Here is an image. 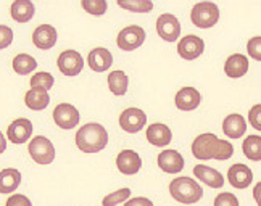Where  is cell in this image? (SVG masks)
<instances>
[{
	"instance_id": "1",
	"label": "cell",
	"mask_w": 261,
	"mask_h": 206,
	"mask_svg": "<svg viewBox=\"0 0 261 206\" xmlns=\"http://www.w3.org/2000/svg\"><path fill=\"white\" fill-rule=\"evenodd\" d=\"M234 153V146L227 140H221L215 134H202L192 142V155L198 160H229Z\"/></svg>"
},
{
	"instance_id": "2",
	"label": "cell",
	"mask_w": 261,
	"mask_h": 206,
	"mask_svg": "<svg viewBox=\"0 0 261 206\" xmlns=\"http://www.w3.org/2000/svg\"><path fill=\"white\" fill-rule=\"evenodd\" d=\"M108 143V132L102 124L90 123L76 132V145L84 153H98Z\"/></svg>"
},
{
	"instance_id": "3",
	"label": "cell",
	"mask_w": 261,
	"mask_h": 206,
	"mask_svg": "<svg viewBox=\"0 0 261 206\" xmlns=\"http://www.w3.org/2000/svg\"><path fill=\"white\" fill-rule=\"evenodd\" d=\"M169 193L179 203L192 204L197 203L198 200H202L203 189L195 181L184 175V178H177L171 181V184H169Z\"/></svg>"
},
{
	"instance_id": "4",
	"label": "cell",
	"mask_w": 261,
	"mask_h": 206,
	"mask_svg": "<svg viewBox=\"0 0 261 206\" xmlns=\"http://www.w3.org/2000/svg\"><path fill=\"white\" fill-rule=\"evenodd\" d=\"M190 19H192L194 26L208 29L218 23L219 8L213 2H198L194 5L192 12H190Z\"/></svg>"
},
{
	"instance_id": "5",
	"label": "cell",
	"mask_w": 261,
	"mask_h": 206,
	"mask_svg": "<svg viewBox=\"0 0 261 206\" xmlns=\"http://www.w3.org/2000/svg\"><path fill=\"white\" fill-rule=\"evenodd\" d=\"M29 155L37 164H50L55 160V149L54 143L50 142L47 137L44 135H37L29 142Z\"/></svg>"
},
{
	"instance_id": "6",
	"label": "cell",
	"mask_w": 261,
	"mask_h": 206,
	"mask_svg": "<svg viewBox=\"0 0 261 206\" xmlns=\"http://www.w3.org/2000/svg\"><path fill=\"white\" fill-rule=\"evenodd\" d=\"M145 41V31L140 26H127L124 27L121 33L118 34V39H116V44L118 47L121 48V50H126V52H130V50H136L140 45L144 44Z\"/></svg>"
},
{
	"instance_id": "7",
	"label": "cell",
	"mask_w": 261,
	"mask_h": 206,
	"mask_svg": "<svg viewBox=\"0 0 261 206\" xmlns=\"http://www.w3.org/2000/svg\"><path fill=\"white\" fill-rule=\"evenodd\" d=\"M57 65H58V70L62 71L65 76L68 77H73L76 74H79L83 71L84 68V60L79 52L76 50H65L60 53L58 60H57Z\"/></svg>"
},
{
	"instance_id": "8",
	"label": "cell",
	"mask_w": 261,
	"mask_h": 206,
	"mask_svg": "<svg viewBox=\"0 0 261 206\" xmlns=\"http://www.w3.org/2000/svg\"><path fill=\"white\" fill-rule=\"evenodd\" d=\"M145 123H147V116L140 108H134V106L127 108L119 116V126H121L123 131L129 134H136L140 129H144Z\"/></svg>"
},
{
	"instance_id": "9",
	"label": "cell",
	"mask_w": 261,
	"mask_h": 206,
	"mask_svg": "<svg viewBox=\"0 0 261 206\" xmlns=\"http://www.w3.org/2000/svg\"><path fill=\"white\" fill-rule=\"evenodd\" d=\"M54 121L58 127H62L65 131L74 129L76 124L79 123V111L69 103H60L54 110Z\"/></svg>"
},
{
	"instance_id": "10",
	"label": "cell",
	"mask_w": 261,
	"mask_h": 206,
	"mask_svg": "<svg viewBox=\"0 0 261 206\" xmlns=\"http://www.w3.org/2000/svg\"><path fill=\"white\" fill-rule=\"evenodd\" d=\"M156 33H158L160 37L165 39V41L174 42L176 39H179V34H180L179 19L171 13H165L162 16H158V19H156Z\"/></svg>"
},
{
	"instance_id": "11",
	"label": "cell",
	"mask_w": 261,
	"mask_h": 206,
	"mask_svg": "<svg viewBox=\"0 0 261 206\" xmlns=\"http://www.w3.org/2000/svg\"><path fill=\"white\" fill-rule=\"evenodd\" d=\"M205 50V42L203 39H200L198 36H186L179 41L177 45V52L180 55V58L184 60H195Z\"/></svg>"
},
{
	"instance_id": "12",
	"label": "cell",
	"mask_w": 261,
	"mask_h": 206,
	"mask_svg": "<svg viewBox=\"0 0 261 206\" xmlns=\"http://www.w3.org/2000/svg\"><path fill=\"white\" fill-rule=\"evenodd\" d=\"M33 134V123L26 117H19L13 121L7 129V137L12 143H24Z\"/></svg>"
},
{
	"instance_id": "13",
	"label": "cell",
	"mask_w": 261,
	"mask_h": 206,
	"mask_svg": "<svg viewBox=\"0 0 261 206\" xmlns=\"http://www.w3.org/2000/svg\"><path fill=\"white\" fill-rule=\"evenodd\" d=\"M116 166L123 174L133 175L137 174L142 168V160L134 150H123L116 156Z\"/></svg>"
},
{
	"instance_id": "14",
	"label": "cell",
	"mask_w": 261,
	"mask_h": 206,
	"mask_svg": "<svg viewBox=\"0 0 261 206\" xmlns=\"http://www.w3.org/2000/svg\"><path fill=\"white\" fill-rule=\"evenodd\" d=\"M227 179H229V182H230L232 187L247 189L253 181V172H252V169L248 168V166L237 163V164L230 166V168H229Z\"/></svg>"
},
{
	"instance_id": "15",
	"label": "cell",
	"mask_w": 261,
	"mask_h": 206,
	"mask_svg": "<svg viewBox=\"0 0 261 206\" xmlns=\"http://www.w3.org/2000/svg\"><path fill=\"white\" fill-rule=\"evenodd\" d=\"M33 42L41 50H48L57 44V29L50 24H41L34 29Z\"/></svg>"
},
{
	"instance_id": "16",
	"label": "cell",
	"mask_w": 261,
	"mask_h": 206,
	"mask_svg": "<svg viewBox=\"0 0 261 206\" xmlns=\"http://www.w3.org/2000/svg\"><path fill=\"white\" fill-rule=\"evenodd\" d=\"M158 166L165 172L177 174L179 171L184 169V158L176 150H165L158 155Z\"/></svg>"
},
{
	"instance_id": "17",
	"label": "cell",
	"mask_w": 261,
	"mask_h": 206,
	"mask_svg": "<svg viewBox=\"0 0 261 206\" xmlns=\"http://www.w3.org/2000/svg\"><path fill=\"white\" fill-rule=\"evenodd\" d=\"M202 102V95L194 87H182L176 94V106L180 111H192Z\"/></svg>"
},
{
	"instance_id": "18",
	"label": "cell",
	"mask_w": 261,
	"mask_h": 206,
	"mask_svg": "<svg viewBox=\"0 0 261 206\" xmlns=\"http://www.w3.org/2000/svg\"><path fill=\"white\" fill-rule=\"evenodd\" d=\"M87 63L90 66V70H94L95 73H103L107 71L113 63V56L110 53V50L103 47H97L92 52H89Z\"/></svg>"
},
{
	"instance_id": "19",
	"label": "cell",
	"mask_w": 261,
	"mask_h": 206,
	"mask_svg": "<svg viewBox=\"0 0 261 206\" xmlns=\"http://www.w3.org/2000/svg\"><path fill=\"white\" fill-rule=\"evenodd\" d=\"M194 174L198 181L205 182L208 187H212V189H221L224 185L223 174L213 168H210V166H203V164L194 166Z\"/></svg>"
},
{
	"instance_id": "20",
	"label": "cell",
	"mask_w": 261,
	"mask_h": 206,
	"mask_svg": "<svg viewBox=\"0 0 261 206\" xmlns=\"http://www.w3.org/2000/svg\"><path fill=\"white\" fill-rule=\"evenodd\" d=\"M171 139H173V134H171V129L166 126V124H152L148 126L147 129V140L155 145V146H165L168 143H171Z\"/></svg>"
},
{
	"instance_id": "21",
	"label": "cell",
	"mask_w": 261,
	"mask_h": 206,
	"mask_svg": "<svg viewBox=\"0 0 261 206\" xmlns=\"http://www.w3.org/2000/svg\"><path fill=\"white\" fill-rule=\"evenodd\" d=\"M247 71H248V60L242 53L230 55L224 63V73L229 77H234V79L242 77L244 74H247Z\"/></svg>"
},
{
	"instance_id": "22",
	"label": "cell",
	"mask_w": 261,
	"mask_h": 206,
	"mask_svg": "<svg viewBox=\"0 0 261 206\" xmlns=\"http://www.w3.org/2000/svg\"><path fill=\"white\" fill-rule=\"evenodd\" d=\"M34 4L31 0H15L10 7V15L16 23H28L34 16Z\"/></svg>"
},
{
	"instance_id": "23",
	"label": "cell",
	"mask_w": 261,
	"mask_h": 206,
	"mask_svg": "<svg viewBox=\"0 0 261 206\" xmlns=\"http://www.w3.org/2000/svg\"><path fill=\"white\" fill-rule=\"evenodd\" d=\"M247 131V123L242 114H229L223 123V132L230 139H240Z\"/></svg>"
},
{
	"instance_id": "24",
	"label": "cell",
	"mask_w": 261,
	"mask_h": 206,
	"mask_svg": "<svg viewBox=\"0 0 261 206\" xmlns=\"http://www.w3.org/2000/svg\"><path fill=\"white\" fill-rule=\"evenodd\" d=\"M24 103L29 110L41 111L44 108H47V105L50 103V95L44 89H31L24 95Z\"/></svg>"
},
{
	"instance_id": "25",
	"label": "cell",
	"mask_w": 261,
	"mask_h": 206,
	"mask_svg": "<svg viewBox=\"0 0 261 206\" xmlns=\"http://www.w3.org/2000/svg\"><path fill=\"white\" fill-rule=\"evenodd\" d=\"M21 184V174L18 169L8 168L0 171V193H12Z\"/></svg>"
},
{
	"instance_id": "26",
	"label": "cell",
	"mask_w": 261,
	"mask_h": 206,
	"mask_svg": "<svg viewBox=\"0 0 261 206\" xmlns=\"http://www.w3.org/2000/svg\"><path fill=\"white\" fill-rule=\"evenodd\" d=\"M13 70L16 74H29V73H33L36 68H37V62L34 60V58L31 55H28V53H19L13 58Z\"/></svg>"
},
{
	"instance_id": "27",
	"label": "cell",
	"mask_w": 261,
	"mask_h": 206,
	"mask_svg": "<svg viewBox=\"0 0 261 206\" xmlns=\"http://www.w3.org/2000/svg\"><path fill=\"white\" fill-rule=\"evenodd\" d=\"M129 79L124 71H113L108 74V87L115 95H124L127 92Z\"/></svg>"
},
{
	"instance_id": "28",
	"label": "cell",
	"mask_w": 261,
	"mask_h": 206,
	"mask_svg": "<svg viewBox=\"0 0 261 206\" xmlns=\"http://www.w3.org/2000/svg\"><path fill=\"white\" fill-rule=\"evenodd\" d=\"M244 155L252 161L261 160V137L259 135H248L242 143Z\"/></svg>"
},
{
	"instance_id": "29",
	"label": "cell",
	"mask_w": 261,
	"mask_h": 206,
	"mask_svg": "<svg viewBox=\"0 0 261 206\" xmlns=\"http://www.w3.org/2000/svg\"><path fill=\"white\" fill-rule=\"evenodd\" d=\"M116 4L127 12L134 13H148L153 10L152 0H116Z\"/></svg>"
},
{
	"instance_id": "30",
	"label": "cell",
	"mask_w": 261,
	"mask_h": 206,
	"mask_svg": "<svg viewBox=\"0 0 261 206\" xmlns=\"http://www.w3.org/2000/svg\"><path fill=\"white\" fill-rule=\"evenodd\" d=\"M55 79L54 76L50 73H45V71H41L37 73L31 77V87L33 89H44V91H48L50 87L54 85Z\"/></svg>"
},
{
	"instance_id": "31",
	"label": "cell",
	"mask_w": 261,
	"mask_h": 206,
	"mask_svg": "<svg viewBox=\"0 0 261 206\" xmlns=\"http://www.w3.org/2000/svg\"><path fill=\"white\" fill-rule=\"evenodd\" d=\"M81 4L87 13L95 16H102L108 8L107 0H81Z\"/></svg>"
},
{
	"instance_id": "32",
	"label": "cell",
	"mask_w": 261,
	"mask_h": 206,
	"mask_svg": "<svg viewBox=\"0 0 261 206\" xmlns=\"http://www.w3.org/2000/svg\"><path fill=\"white\" fill-rule=\"evenodd\" d=\"M129 195H130V190L129 189H121V190H118L115 193H108L107 197L102 200V204L103 206H116L119 203H123L129 198Z\"/></svg>"
},
{
	"instance_id": "33",
	"label": "cell",
	"mask_w": 261,
	"mask_h": 206,
	"mask_svg": "<svg viewBox=\"0 0 261 206\" xmlns=\"http://www.w3.org/2000/svg\"><path fill=\"white\" fill-rule=\"evenodd\" d=\"M247 50H248V55L252 58H255L256 62L261 60V37L259 36L250 39L248 44H247Z\"/></svg>"
},
{
	"instance_id": "34",
	"label": "cell",
	"mask_w": 261,
	"mask_h": 206,
	"mask_svg": "<svg viewBox=\"0 0 261 206\" xmlns=\"http://www.w3.org/2000/svg\"><path fill=\"white\" fill-rule=\"evenodd\" d=\"M215 206H239V200L234 193L224 192V193H219L216 197Z\"/></svg>"
},
{
	"instance_id": "35",
	"label": "cell",
	"mask_w": 261,
	"mask_h": 206,
	"mask_svg": "<svg viewBox=\"0 0 261 206\" xmlns=\"http://www.w3.org/2000/svg\"><path fill=\"white\" fill-rule=\"evenodd\" d=\"M13 42V31L8 26H0V50Z\"/></svg>"
},
{
	"instance_id": "36",
	"label": "cell",
	"mask_w": 261,
	"mask_h": 206,
	"mask_svg": "<svg viewBox=\"0 0 261 206\" xmlns=\"http://www.w3.org/2000/svg\"><path fill=\"white\" fill-rule=\"evenodd\" d=\"M5 206H33V203H31V200H29L28 197H24V195L15 193V195H12V197L7 200Z\"/></svg>"
},
{
	"instance_id": "37",
	"label": "cell",
	"mask_w": 261,
	"mask_h": 206,
	"mask_svg": "<svg viewBox=\"0 0 261 206\" xmlns=\"http://www.w3.org/2000/svg\"><path fill=\"white\" fill-rule=\"evenodd\" d=\"M259 113H261V105H259V103H256V105L252 108V110H250V114H248V117H250V123H252V126L255 127L256 131H261Z\"/></svg>"
},
{
	"instance_id": "38",
	"label": "cell",
	"mask_w": 261,
	"mask_h": 206,
	"mask_svg": "<svg viewBox=\"0 0 261 206\" xmlns=\"http://www.w3.org/2000/svg\"><path fill=\"white\" fill-rule=\"evenodd\" d=\"M124 206H153V203L150 201L148 198H144V197H137V198H133L124 203Z\"/></svg>"
},
{
	"instance_id": "39",
	"label": "cell",
	"mask_w": 261,
	"mask_h": 206,
	"mask_svg": "<svg viewBox=\"0 0 261 206\" xmlns=\"http://www.w3.org/2000/svg\"><path fill=\"white\" fill-rule=\"evenodd\" d=\"M7 150V139H5V135L0 132V153H4Z\"/></svg>"
}]
</instances>
